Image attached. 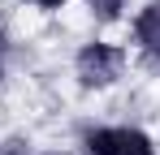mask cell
<instances>
[{
  "label": "cell",
  "mask_w": 160,
  "mask_h": 155,
  "mask_svg": "<svg viewBox=\"0 0 160 155\" xmlns=\"http://www.w3.org/2000/svg\"><path fill=\"white\" fill-rule=\"evenodd\" d=\"M121 73H126V48H117V43L91 39L74 56V78L82 91H108L121 82Z\"/></svg>",
  "instance_id": "1"
},
{
  "label": "cell",
  "mask_w": 160,
  "mask_h": 155,
  "mask_svg": "<svg viewBox=\"0 0 160 155\" xmlns=\"http://www.w3.org/2000/svg\"><path fill=\"white\" fill-rule=\"evenodd\" d=\"M82 155H156V142L134 125H95L82 134Z\"/></svg>",
  "instance_id": "2"
},
{
  "label": "cell",
  "mask_w": 160,
  "mask_h": 155,
  "mask_svg": "<svg viewBox=\"0 0 160 155\" xmlns=\"http://www.w3.org/2000/svg\"><path fill=\"white\" fill-rule=\"evenodd\" d=\"M134 43H138V52H143L147 60L160 65V0L143 4V9L134 13Z\"/></svg>",
  "instance_id": "3"
},
{
  "label": "cell",
  "mask_w": 160,
  "mask_h": 155,
  "mask_svg": "<svg viewBox=\"0 0 160 155\" xmlns=\"http://www.w3.org/2000/svg\"><path fill=\"white\" fill-rule=\"evenodd\" d=\"M82 4H87L100 22H117V17L126 13V0H82Z\"/></svg>",
  "instance_id": "4"
},
{
  "label": "cell",
  "mask_w": 160,
  "mask_h": 155,
  "mask_svg": "<svg viewBox=\"0 0 160 155\" xmlns=\"http://www.w3.org/2000/svg\"><path fill=\"white\" fill-rule=\"evenodd\" d=\"M9 60H13V43H9V35L0 30V82L9 78Z\"/></svg>",
  "instance_id": "5"
},
{
  "label": "cell",
  "mask_w": 160,
  "mask_h": 155,
  "mask_svg": "<svg viewBox=\"0 0 160 155\" xmlns=\"http://www.w3.org/2000/svg\"><path fill=\"white\" fill-rule=\"evenodd\" d=\"M0 155H30V142L13 138V142H4V147H0Z\"/></svg>",
  "instance_id": "6"
},
{
  "label": "cell",
  "mask_w": 160,
  "mask_h": 155,
  "mask_svg": "<svg viewBox=\"0 0 160 155\" xmlns=\"http://www.w3.org/2000/svg\"><path fill=\"white\" fill-rule=\"evenodd\" d=\"M30 4H35V9H48V13H52V9H65L69 0H30Z\"/></svg>",
  "instance_id": "7"
},
{
  "label": "cell",
  "mask_w": 160,
  "mask_h": 155,
  "mask_svg": "<svg viewBox=\"0 0 160 155\" xmlns=\"http://www.w3.org/2000/svg\"><path fill=\"white\" fill-rule=\"evenodd\" d=\"M43 155H69V151H43Z\"/></svg>",
  "instance_id": "8"
}]
</instances>
